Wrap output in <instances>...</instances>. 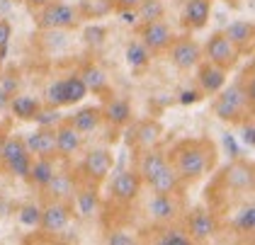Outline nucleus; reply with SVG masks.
I'll return each instance as SVG.
<instances>
[{"mask_svg": "<svg viewBox=\"0 0 255 245\" xmlns=\"http://www.w3.org/2000/svg\"><path fill=\"white\" fill-rule=\"evenodd\" d=\"M216 163V148L209 141H182L173 151V170L180 180H199Z\"/></svg>", "mask_w": 255, "mask_h": 245, "instance_id": "obj_1", "label": "nucleus"}, {"mask_svg": "<svg viewBox=\"0 0 255 245\" xmlns=\"http://www.w3.org/2000/svg\"><path fill=\"white\" fill-rule=\"evenodd\" d=\"M251 105H253V88L246 90L241 83H234L219 93L214 102V114L221 122H238Z\"/></svg>", "mask_w": 255, "mask_h": 245, "instance_id": "obj_2", "label": "nucleus"}, {"mask_svg": "<svg viewBox=\"0 0 255 245\" xmlns=\"http://www.w3.org/2000/svg\"><path fill=\"white\" fill-rule=\"evenodd\" d=\"M80 10L78 5L71 2H61V0H51L46 7H41L37 15V24L41 29H56V32H66V29H76L80 27Z\"/></svg>", "mask_w": 255, "mask_h": 245, "instance_id": "obj_3", "label": "nucleus"}, {"mask_svg": "<svg viewBox=\"0 0 255 245\" xmlns=\"http://www.w3.org/2000/svg\"><path fill=\"white\" fill-rule=\"evenodd\" d=\"M202 54H207L209 63H214V66H219V68H224L226 73L234 68L236 63H238V58H241V54L236 51V46L224 37L221 32H214L212 37L207 39V46H204Z\"/></svg>", "mask_w": 255, "mask_h": 245, "instance_id": "obj_4", "label": "nucleus"}, {"mask_svg": "<svg viewBox=\"0 0 255 245\" xmlns=\"http://www.w3.org/2000/svg\"><path fill=\"white\" fill-rule=\"evenodd\" d=\"M138 34H141V44L148 49V54H151V56H153V54H163V51H168V49H170V44H173V39H175L173 29H170V24H168L165 19L141 24Z\"/></svg>", "mask_w": 255, "mask_h": 245, "instance_id": "obj_5", "label": "nucleus"}, {"mask_svg": "<svg viewBox=\"0 0 255 245\" xmlns=\"http://www.w3.org/2000/svg\"><path fill=\"white\" fill-rule=\"evenodd\" d=\"M168 51H170V63L180 71H190V68L199 66V61H202V46L190 37L173 39Z\"/></svg>", "mask_w": 255, "mask_h": 245, "instance_id": "obj_6", "label": "nucleus"}, {"mask_svg": "<svg viewBox=\"0 0 255 245\" xmlns=\"http://www.w3.org/2000/svg\"><path fill=\"white\" fill-rule=\"evenodd\" d=\"M71 214H73V209L68 207L66 202H51V204L41 207L39 228L46 231V233H59V231H63V228L68 226Z\"/></svg>", "mask_w": 255, "mask_h": 245, "instance_id": "obj_7", "label": "nucleus"}, {"mask_svg": "<svg viewBox=\"0 0 255 245\" xmlns=\"http://www.w3.org/2000/svg\"><path fill=\"white\" fill-rule=\"evenodd\" d=\"M226 71L219 68L214 63H199V71H197V83H199V93L202 95H219L226 88Z\"/></svg>", "mask_w": 255, "mask_h": 245, "instance_id": "obj_8", "label": "nucleus"}, {"mask_svg": "<svg viewBox=\"0 0 255 245\" xmlns=\"http://www.w3.org/2000/svg\"><path fill=\"white\" fill-rule=\"evenodd\" d=\"M221 34L234 44L238 54H246V51H251V49H253L255 27H253V22H251V19H234V22L221 32Z\"/></svg>", "mask_w": 255, "mask_h": 245, "instance_id": "obj_9", "label": "nucleus"}, {"mask_svg": "<svg viewBox=\"0 0 255 245\" xmlns=\"http://www.w3.org/2000/svg\"><path fill=\"white\" fill-rule=\"evenodd\" d=\"M24 141V148L29 155H37V158H51L56 155V136L54 129H37L34 133H29Z\"/></svg>", "mask_w": 255, "mask_h": 245, "instance_id": "obj_10", "label": "nucleus"}, {"mask_svg": "<svg viewBox=\"0 0 255 245\" xmlns=\"http://www.w3.org/2000/svg\"><path fill=\"white\" fill-rule=\"evenodd\" d=\"M138 189H141V177L134 170H122L112 180V197L117 202H124V204L134 202L138 197Z\"/></svg>", "mask_w": 255, "mask_h": 245, "instance_id": "obj_11", "label": "nucleus"}, {"mask_svg": "<svg viewBox=\"0 0 255 245\" xmlns=\"http://www.w3.org/2000/svg\"><path fill=\"white\" fill-rule=\"evenodd\" d=\"M219 231V221L212 211L197 209L190 216V238L192 241H209L212 236H216Z\"/></svg>", "mask_w": 255, "mask_h": 245, "instance_id": "obj_12", "label": "nucleus"}, {"mask_svg": "<svg viewBox=\"0 0 255 245\" xmlns=\"http://www.w3.org/2000/svg\"><path fill=\"white\" fill-rule=\"evenodd\" d=\"M115 165V158L107 148H93L83 160V170L93 177V180H105L110 175V170Z\"/></svg>", "mask_w": 255, "mask_h": 245, "instance_id": "obj_13", "label": "nucleus"}, {"mask_svg": "<svg viewBox=\"0 0 255 245\" xmlns=\"http://www.w3.org/2000/svg\"><path fill=\"white\" fill-rule=\"evenodd\" d=\"M54 136H56V155H61V158H71L83 146V136L68 122H61L54 129Z\"/></svg>", "mask_w": 255, "mask_h": 245, "instance_id": "obj_14", "label": "nucleus"}, {"mask_svg": "<svg viewBox=\"0 0 255 245\" xmlns=\"http://www.w3.org/2000/svg\"><path fill=\"white\" fill-rule=\"evenodd\" d=\"M224 182L231 189H251L255 182V170L246 160H234L226 172H224Z\"/></svg>", "mask_w": 255, "mask_h": 245, "instance_id": "obj_15", "label": "nucleus"}, {"mask_svg": "<svg viewBox=\"0 0 255 245\" xmlns=\"http://www.w3.org/2000/svg\"><path fill=\"white\" fill-rule=\"evenodd\" d=\"M148 216L153 219V221H173L177 216V211H180V204L175 202V197L173 194H153L151 199H148Z\"/></svg>", "mask_w": 255, "mask_h": 245, "instance_id": "obj_16", "label": "nucleus"}, {"mask_svg": "<svg viewBox=\"0 0 255 245\" xmlns=\"http://www.w3.org/2000/svg\"><path fill=\"white\" fill-rule=\"evenodd\" d=\"M209 15H212V0H185V24L190 29H202L207 27L209 22Z\"/></svg>", "mask_w": 255, "mask_h": 245, "instance_id": "obj_17", "label": "nucleus"}, {"mask_svg": "<svg viewBox=\"0 0 255 245\" xmlns=\"http://www.w3.org/2000/svg\"><path fill=\"white\" fill-rule=\"evenodd\" d=\"M44 192L51 194L54 202H66V204H68V202H73V197H76L78 189H76V180H73L68 172H56Z\"/></svg>", "mask_w": 255, "mask_h": 245, "instance_id": "obj_18", "label": "nucleus"}, {"mask_svg": "<svg viewBox=\"0 0 255 245\" xmlns=\"http://www.w3.org/2000/svg\"><path fill=\"white\" fill-rule=\"evenodd\" d=\"M168 163H170V160H168V155H165L163 151H156V148H153V151H146L143 153V158H141V163H138L136 175L141 177V182L148 185V182H151V180H153Z\"/></svg>", "mask_w": 255, "mask_h": 245, "instance_id": "obj_19", "label": "nucleus"}, {"mask_svg": "<svg viewBox=\"0 0 255 245\" xmlns=\"http://www.w3.org/2000/svg\"><path fill=\"white\" fill-rule=\"evenodd\" d=\"M134 136H136V143L143 151H153L163 138V124L156 122V119H146L136 126Z\"/></svg>", "mask_w": 255, "mask_h": 245, "instance_id": "obj_20", "label": "nucleus"}, {"mask_svg": "<svg viewBox=\"0 0 255 245\" xmlns=\"http://www.w3.org/2000/svg\"><path fill=\"white\" fill-rule=\"evenodd\" d=\"M7 110L22 122H34V117L41 110V102L37 97H32V95H12Z\"/></svg>", "mask_w": 255, "mask_h": 245, "instance_id": "obj_21", "label": "nucleus"}, {"mask_svg": "<svg viewBox=\"0 0 255 245\" xmlns=\"http://www.w3.org/2000/svg\"><path fill=\"white\" fill-rule=\"evenodd\" d=\"M102 122V107H83L68 119V124L83 136V133L95 131Z\"/></svg>", "mask_w": 255, "mask_h": 245, "instance_id": "obj_22", "label": "nucleus"}, {"mask_svg": "<svg viewBox=\"0 0 255 245\" xmlns=\"http://www.w3.org/2000/svg\"><path fill=\"white\" fill-rule=\"evenodd\" d=\"M102 119H107L115 126H124L131 122V105L124 97H112L105 107H102Z\"/></svg>", "mask_w": 255, "mask_h": 245, "instance_id": "obj_23", "label": "nucleus"}, {"mask_svg": "<svg viewBox=\"0 0 255 245\" xmlns=\"http://www.w3.org/2000/svg\"><path fill=\"white\" fill-rule=\"evenodd\" d=\"M80 80H83V85L88 88V93H105L107 88H110V80H107V73L100 68V66H95V63H88L83 71L78 73Z\"/></svg>", "mask_w": 255, "mask_h": 245, "instance_id": "obj_24", "label": "nucleus"}, {"mask_svg": "<svg viewBox=\"0 0 255 245\" xmlns=\"http://www.w3.org/2000/svg\"><path fill=\"white\" fill-rule=\"evenodd\" d=\"M56 175V168H54V160L51 158H37L32 160V168H29V182L37 185L39 189H46V185L51 182V177Z\"/></svg>", "mask_w": 255, "mask_h": 245, "instance_id": "obj_25", "label": "nucleus"}, {"mask_svg": "<svg viewBox=\"0 0 255 245\" xmlns=\"http://www.w3.org/2000/svg\"><path fill=\"white\" fill-rule=\"evenodd\" d=\"M73 209L80 219H90L95 216L100 209V197L95 189H78L76 197H73Z\"/></svg>", "mask_w": 255, "mask_h": 245, "instance_id": "obj_26", "label": "nucleus"}, {"mask_svg": "<svg viewBox=\"0 0 255 245\" xmlns=\"http://www.w3.org/2000/svg\"><path fill=\"white\" fill-rule=\"evenodd\" d=\"M148 185H151V189H153L156 194H175L177 187H180V177H177V172L173 170V165L168 163Z\"/></svg>", "mask_w": 255, "mask_h": 245, "instance_id": "obj_27", "label": "nucleus"}, {"mask_svg": "<svg viewBox=\"0 0 255 245\" xmlns=\"http://www.w3.org/2000/svg\"><path fill=\"white\" fill-rule=\"evenodd\" d=\"M0 158H2V163L10 168V165H15L22 158H29V153H27L24 141H22L20 136H10V138H5L2 146H0Z\"/></svg>", "mask_w": 255, "mask_h": 245, "instance_id": "obj_28", "label": "nucleus"}, {"mask_svg": "<svg viewBox=\"0 0 255 245\" xmlns=\"http://www.w3.org/2000/svg\"><path fill=\"white\" fill-rule=\"evenodd\" d=\"M124 58H127V66L131 71H146L151 66V54H148V49L141 41H131L127 46V51H124Z\"/></svg>", "mask_w": 255, "mask_h": 245, "instance_id": "obj_29", "label": "nucleus"}, {"mask_svg": "<svg viewBox=\"0 0 255 245\" xmlns=\"http://www.w3.org/2000/svg\"><path fill=\"white\" fill-rule=\"evenodd\" d=\"M88 97V88L83 85L80 76H68L63 78V100H66V107L71 105H78Z\"/></svg>", "mask_w": 255, "mask_h": 245, "instance_id": "obj_30", "label": "nucleus"}, {"mask_svg": "<svg viewBox=\"0 0 255 245\" xmlns=\"http://www.w3.org/2000/svg\"><path fill=\"white\" fill-rule=\"evenodd\" d=\"M136 17H138V22H143V24L163 19L165 17V5H163V0H141L136 7Z\"/></svg>", "mask_w": 255, "mask_h": 245, "instance_id": "obj_31", "label": "nucleus"}, {"mask_svg": "<svg viewBox=\"0 0 255 245\" xmlns=\"http://www.w3.org/2000/svg\"><path fill=\"white\" fill-rule=\"evenodd\" d=\"M80 10V17H105L107 12H112L115 10V2L112 0H83L78 5Z\"/></svg>", "mask_w": 255, "mask_h": 245, "instance_id": "obj_32", "label": "nucleus"}, {"mask_svg": "<svg viewBox=\"0 0 255 245\" xmlns=\"http://www.w3.org/2000/svg\"><path fill=\"white\" fill-rule=\"evenodd\" d=\"M153 245H195V241L180 228H168L160 233V238Z\"/></svg>", "mask_w": 255, "mask_h": 245, "instance_id": "obj_33", "label": "nucleus"}, {"mask_svg": "<svg viewBox=\"0 0 255 245\" xmlns=\"http://www.w3.org/2000/svg\"><path fill=\"white\" fill-rule=\"evenodd\" d=\"M83 39H85V44L88 46H93V49H100L102 44H105V39H107V27H102V24H88L85 29H83Z\"/></svg>", "mask_w": 255, "mask_h": 245, "instance_id": "obj_34", "label": "nucleus"}, {"mask_svg": "<svg viewBox=\"0 0 255 245\" xmlns=\"http://www.w3.org/2000/svg\"><path fill=\"white\" fill-rule=\"evenodd\" d=\"M34 122H37L39 129H54L61 124V112L54 107H41L39 114L34 117Z\"/></svg>", "mask_w": 255, "mask_h": 245, "instance_id": "obj_35", "label": "nucleus"}, {"mask_svg": "<svg viewBox=\"0 0 255 245\" xmlns=\"http://www.w3.org/2000/svg\"><path fill=\"white\" fill-rule=\"evenodd\" d=\"M236 228H238L241 233H253L255 231V207L253 204H248V207H243L238 211V216H236Z\"/></svg>", "mask_w": 255, "mask_h": 245, "instance_id": "obj_36", "label": "nucleus"}, {"mask_svg": "<svg viewBox=\"0 0 255 245\" xmlns=\"http://www.w3.org/2000/svg\"><path fill=\"white\" fill-rule=\"evenodd\" d=\"M17 219H20L22 226L37 228L41 221V207H37V204H24L20 209V214H17Z\"/></svg>", "mask_w": 255, "mask_h": 245, "instance_id": "obj_37", "label": "nucleus"}, {"mask_svg": "<svg viewBox=\"0 0 255 245\" xmlns=\"http://www.w3.org/2000/svg\"><path fill=\"white\" fill-rule=\"evenodd\" d=\"M46 102H49V107H54V110L66 107V100H63V78H61V80H54V83L46 88Z\"/></svg>", "mask_w": 255, "mask_h": 245, "instance_id": "obj_38", "label": "nucleus"}, {"mask_svg": "<svg viewBox=\"0 0 255 245\" xmlns=\"http://www.w3.org/2000/svg\"><path fill=\"white\" fill-rule=\"evenodd\" d=\"M10 39H12V24H10L7 19H0V61L7 56Z\"/></svg>", "mask_w": 255, "mask_h": 245, "instance_id": "obj_39", "label": "nucleus"}, {"mask_svg": "<svg viewBox=\"0 0 255 245\" xmlns=\"http://www.w3.org/2000/svg\"><path fill=\"white\" fill-rule=\"evenodd\" d=\"M134 243H136V238L131 233H127V231H112L107 236V243L105 245H134Z\"/></svg>", "mask_w": 255, "mask_h": 245, "instance_id": "obj_40", "label": "nucleus"}, {"mask_svg": "<svg viewBox=\"0 0 255 245\" xmlns=\"http://www.w3.org/2000/svg\"><path fill=\"white\" fill-rule=\"evenodd\" d=\"M29 168H32V155L29 158H22V160H17L15 165H10V172L15 175V177H22V180H27L29 177Z\"/></svg>", "mask_w": 255, "mask_h": 245, "instance_id": "obj_41", "label": "nucleus"}, {"mask_svg": "<svg viewBox=\"0 0 255 245\" xmlns=\"http://www.w3.org/2000/svg\"><path fill=\"white\" fill-rule=\"evenodd\" d=\"M241 141H243V146H248V148H253L255 146V124H253V119H248V122L243 124Z\"/></svg>", "mask_w": 255, "mask_h": 245, "instance_id": "obj_42", "label": "nucleus"}, {"mask_svg": "<svg viewBox=\"0 0 255 245\" xmlns=\"http://www.w3.org/2000/svg\"><path fill=\"white\" fill-rule=\"evenodd\" d=\"M202 97H204V95L199 93V90H182V93L177 95V102L187 107V105H197V102H202Z\"/></svg>", "mask_w": 255, "mask_h": 245, "instance_id": "obj_43", "label": "nucleus"}, {"mask_svg": "<svg viewBox=\"0 0 255 245\" xmlns=\"http://www.w3.org/2000/svg\"><path fill=\"white\" fill-rule=\"evenodd\" d=\"M112 2H115V10L119 12V10H136L141 0H112Z\"/></svg>", "mask_w": 255, "mask_h": 245, "instance_id": "obj_44", "label": "nucleus"}, {"mask_svg": "<svg viewBox=\"0 0 255 245\" xmlns=\"http://www.w3.org/2000/svg\"><path fill=\"white\" fill-rule=\"evenodd\" d=\"M119 17H122L124 24H138L136 10H119Z\"/></svg>", "mask_w": 255, "mask_h": 245, "instance_id": "obj_45", "label": "nucleus"}, {"mask_svg": "<svg viewBox=\"0 0 255 245\" xmlns=\"http://www.w3.org/2000/svg\"><path fill=\"white\" fill-rule=\"evenodd\" d=\"M224 146H226V151H231V158L238 160V148H236V141L231 133H224Z\"/></svg>", "mask_w": 255, "mask_h": 245, "instance_id": "obj_46", "label": "nucleus"}, {"mask_svg": "<svg viewBox=\"0 0 255 245\" xmlns=\"http://www.w3.org/2000/svg\"><path fill=\"white\" fill-rule=\"evenodd\" d=\"M24 2H27L29 7H39V10H41V7H46L51 0H24Z\"/></svg>", "mask_w": 255, "mask_h": 245, "instance_id": "obj_47", "label": "nucleus"}, {"mask_svg": "<svg viewBox=\"0 0 255 245\" xmlns=\"http://www.w3.org/2000/svg\"><path fill=\"white\" fill-rule=\"evenodd\" d=\"M7 105H10V97L0 90V110H2V107H7Z\"/></svg>", "mask_w": 255, "mask_h": 245, "instance_id": "obj_48", "label": "nucleus"}, {"mask_svg": "<svg viewBox=\"0 0 255 245\" xmlns=\"http://www.w3.org/2000/svg\"><path fill=\"white\" fill-rule=\"evenodd\" d=\"M224 2H231V5H236V2H238V0H224Z\"/></svg>", "mask_w": 255, "mask_h": 245, "instance_id": "obj_49", "label": "nucleus"}, {"mask_svg": "<svg viewBox=\"0 0 255 245\" xmlns=\"http://www.w3.org/2000/svg\"><path fill=\"white\" fill-rule=\"evenodd\" d=\"M134 245H138V243H134Z\"/></svg>", "mask_w": 255, "mask_h": 245, "instance_id": "obj_50", "label": "nucleus"}]
</instances>
